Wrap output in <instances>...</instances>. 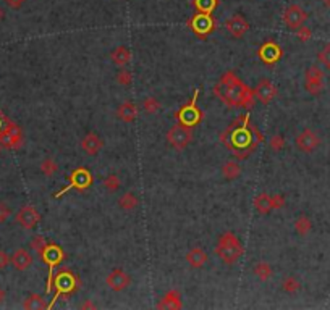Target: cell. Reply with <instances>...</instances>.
I'll return each mask as SVG.
<instances>
[{
  "instance_id": "1",
  "label": "cell",
  "mask_w": 330,
  "mask_h": 310,
  "mask_svg": "<svg viewBox=\"0 0 330 310\" xmlns=\"http://www.w3.org/2000/svg\"><path fill=\"white\" fill-rule=\"evenodd\" d=\"M215 95L228 107H251L254 92L236 78L235 73H225L214 88Z\"/></svg>"
},
{
  "instance_id": "2",
  "label": "cell",
  "mask_w": 330,
  "mask_h": 310,
  "mask_svg": "<svg viewBox=\"0 0 330 310\" xmlns=\"http://www.w3.org/2000/svg\"><path fill=\"white\" fill-rule=\"evenodd\" d=\"M214 252L224 263L233 265L240 260L243 252H245V247H243L241 241L238 239L235 233L228 231V233H224V235L219 238Z\"/></svg>"
},
{
  "instance_id": "3",
  "label": "cell",
  "mask_w": 330,
  "mask_h": 310,
  "mask_svg": "<svg viewBox=\"0 0 330 310\" xmlns=\"http://www.w3.org/2000/svg\"><path fill=\"white\" fill-rule=\"evenodd\" d=\"M193 141V129L191 126H186L183 123H177L167 131V143H169L173 149L183 150L186 149Z\"/></svg>"
},
{
  "instance_id": "4",
  "label": "cell",
  "mask_w": 330,
  "mask_h": 310,
  "mask_svg": "<svg viewBox=\"0 0 330 310\" xmlns=\"http://www.w3.org/2000/svg\"><path fill=\"white\" fill-rule=\"evenodd\" d=\"M324 72L317 65H311L305 72V89L311 95H319L324 91Z\"/></svg>"
},
{
  "instance_id": "5",
  "label": "cell",
  "mask_w": 330,
  "mask_h": 310,
  "mask_svg": "<svg viewBox=\"0 0 330 310\" xmlns=\"http://www.w3.org/2000/svg\"><path fill=\"white\" fill-rule=\"evenodd\" d=\"M295 145L296 149L303 154H312L319 149L321 145V138L314 129H303V131L295 138Z\"/></svg>"
},
{
  "instance_id": "6",
  "label": "cell",
  "mask_w": 330,
  "mask_h": 310,
  "mask_svg": "<svg viewBox=\"0 0 330 310\" xmlns=\"http://www.w3.org/2000/svg\"><path fill=\"white\" fill-rule=\"evenodd\" d=\"M91 184H93V176H91V173L86 170V168H78V170H75L72 175H70V184L67 188H63L62 191H58L55 194V197H60L62 194H65L70 189H79V191H84V189H88Z\"/></svg>"
},
{
  "instance_id": "7",
  "label": "cell",
  "mask_w": 330,
  "mask_h": 310,
  "mask_svg": "<svg viewBox=\"0 0 330 310\" xmlns=\"http://www.w3.org/2000/svg\"><path fill=\"white\" fill-rule=\"evenodd\" d=\"M188 26L191 28L199 37H207L214 31L215 21L209 13H196L188 21Z\"/></svg>"
},
{
  "instance_id": "8",
  "label": "cell",
  "mask_w": 330,
  "mask_h": 310,
  "mask_svg": "<svg viewBox=\"0 0 330 310\" xmlns=\"http://www.w3.org/2000/svg\"><path fill=\"white\" fill-rule=\"evenodd\" d=\"M105 283H107V286H109L110 291L122 292V291H125L129 285H131V278H129V275L127 273V271H123L122 268H113L110 273L107 275Z\"/></svg>"
},
{
  "instance_id": "9",
  "label": "cell",
  "mask_w": 330,
  "mask_h": 310,
  "mask_svg": "<svg viewBox=\"0 0 330 310\" xmlns=\"http://www.w3.org/2000/svg\"><path fill=\"white\" fill-rule=\"evenodd\" d=\"M41 221V214L36 210V207L32 205H25L21 207L20 212L16 214V223L25 228V230H32L37 226V223Z\"/></svg>"
},
{
  "instance_id": "10",
  "label": "cell",
  "mask_w": 330,
  "mask_h": 310,
  "mask_svg": "<svg viewBox=\"0 0 330 310\" xmlns=\"http://www.w3.org/2000/svg\"><path fill=\"white\" fill-rule=\"evenodd\" d=\"M306 20H307V13L300 7V5H296V3L290 5V7L286 8L285 13H283L285 24L288 26L290 29H293V31L301 28V26L305 24Z\"/></svg>"
},
{
  "instance_id": "11",
  "label": "cell",
  "mask_w": 330,
  "mask_h": 310,
  "mask_svg": "<svg viewBox=\"0 0 330 310\" xmlns=\"http://www.w3.org/2000/svg\"><path fill=\"white\" fill-rule=\"evenodd\" d=\"M196 99H198V91L194 92L191 103H188V105L181 108L180 113H177V117L180 118V123L186 124V126H191V128L201 121V112H199L196 107Z\"/></svg>"
},
{
  "instance_id": "12",
  "label": "cell",
  "mask_w": 330,
  "mask_h": 310,
  "mask_svg": "<svg viewBox=\"0 0 330 310\" xmlns=\"http://www.w3.org/2000/svg\"><path fill=\"white\" fill-rule=\"evenodd\" d=\"M225 29L231 37L240 39V37H243L250 31V23H248V20L243 15H233L231 18L225 20Z\"/></svg>"
},
{
  "instance_id": "13",
  "label": "cell",
  "mask_w": 330,
  "mask_h": 310,
  "mask_svg": "<svg viewBox=\"0 0 330 310\" xmlns=\"http://www.w3.org/2000/svg\"><path fill=\"white\" fill-rule=\"evenodd\" d=\"M253 92H254V97L261 103H269L277 95V88H275V84L270 79H261Z\"/></svg>"
},
{
  "instance_id": "14",
  "label": "cell",
  "mask_w": 330,
  "mask_h": 310,
  "mask_svg": "<svg viewBox=\"0 0 330 310\" xmlns=\"http://www.w3.org/2000/svg\"><path fill=\"white\" fill-rule=\"evenodd\" d=\"M104 147V141H102L96 133H88L81 139V149L88 155H97Z\"/></svg>"
},
{
  "instance_id": "15",
  "label": "cell",
  "mask_w": 330,
  "mask_h": 310,
  "mask_svg": "<svg viewBox=\"0 0 330 310\" xmlns=\"http://www.w3.org/2000/svg\"><path fill=\"white\" fill-rule=\"evenodd\" d=\"M259 57L264 63H275L279 62V58L282 57V48H280L275 42H266L259 48Z\"/></svg>"
},
{
  "instance_id": "16",
  "label": "cell",
  "mask_w": 330,
  "mask_h": 310,
  "mask_svg": "<svg viewBox=\"0 0 330 310\" xmlns=\"http://www.w3.org/2000/svg\"><path fill=\"white\" fill-rule=\"evenodd\" d=\"M12 265L15 266V270L25 271L28 270L32 265V255L28 249H16L12 255Z\"/></svg>"
},
{
  "instance_id": "17",
  "label": "cell",
  "mask_w": 330,
  "mask_h": 310,
  "mask_svg": "<svg viewBox=\"0 0 330 310\" xmlns=\"http://www.w3.org/2000/svg\"><path fill=\"white\" fill-rule=\"evenodd\" d=\"M207 260H209V255L205 251H203L201 247H194L186 254V262L191 268H196V270L203 268V266L207 263Z\"/></svg>"
},
{
  "instance_id": "18",
  "label": "cell",
  "mask_w": 330,
  "mask_h": 310,
  "mask_svg": "<svg viewBox=\"0 0 330 310\" xmlns=\"http://www.w3.org/2000/svg\"><path fill=\"white\" fill-rule=\"evenodd\" d=\"M181 307H183L181 294L175 289L167 292V294L160 299V302L157 304V309H167V310H178Z\"/></svg>"
},
{
  "instance_id": "19",
  "label": "cell",
  "mask_w": 330,
  "mask_h": 310,
  "mask_svg": "<svg viewBox=\"0 0 330 310\" xmlns=\"http://www.w3.org/2000/svg\"><path fill=\"white\" fill-rule=\"evenodd\" d=\"M41 257L44 259V262L51 266V270H52L53 266H55L63 259V252H62L60 247L55 246V244H47L46 249L41 254Z\"/></svg>"
},
{
  "instance_id": "20",
  "label": "cell",
  "mask_w": 330,
  "mask_h": 310,
  "mask_svg": "<svg viewBox=\"0 0 330 310\" xmlns=\"http://www.w3.org/2000/svg\"><path fill=\"white\" fill-rule=\"evenodd\" d=\"M75 281H76V278L72 275V273H68V271H60L58 273V276H57V280H55V286H57V296H55V299L58 297V294L60 292H70V291H73L75 289ZM53 299V301H55Z\"/></svg>"
},
{
  "instance_id": "21",
  "label": "cell",
  "mask_w": 330,
  "mask_h": 310,
  "mask_svg": "<svg viewBox=\"0 0 330 310\" xmlns=\"http://www.w3.org/2000/svg\"><path fill=\"white\" fill-rule=\"evenodd\" d=\"M254 209H256L257 214L269 215L270 212L275 210V207H274V195H270L267 192L259 194L257 197L254 199Z\"/></svg>"
},
{
  "instance_id": "22",
  "label": "cell",
  "mask_w": 330,
  "mask_h": 310,
  "mask_svg": "<svg viewBox=\"0 0 330 310\" xmlns=\"http://www.w3.org/2000/svg\"><path fill=\"white\" fill-rule=\"evenodd\" d=\"M117 117L123 123H133L138 117V107L133 102H123L117 110Z\"/></svg>"
},
{
  "instance_id": "23",
  "label": "cell",
  "mask_w": 330,
  "mask_h": 310,
  "mask_svg": "<svg viewBox=\"0 0 330 310\" xmlns=\"http://www.w3.org/2000/svg\"><path fill=\"white\" fill-rule=\"evenodd\" d=\"M110 58L113 63L118 65V67H125V65L131 62V52H129V48L125 46H118L112 50Z\"/></svg>"
},
{
  "instance_id": "24",
  "label": "cell",
  "mask_w": 330,
  "mask_h": 310,
  "mask_svg": "<svg viewBox=\"0 0 330 310\" xmlns=\"http://www.w3.org/2000/svg\"><path fill=\"white\" fill-rule=\"evenodd\" d=\"M241 175V167L240 163L235 160H228L222 165V176H224L227 181H235Z\"/></svg>"
},
{
  "instance_id": "25",
  "label": "cell",
  "mask_w": 330,
  "mask_h": 310,
  "mask_svg": "<svg viewBox=\"0 0 330 310\" xmlns=\"http://www.w3.org/2000/svg\"><path fill=\"white\" fill-rule=\"evenodd\" d=\"M253 273L259 281H267L272 278L274 275V268L270 266L267 262H257L253 266Z\"/></svg>"
},
{
  "instance_id": "26",
  "label": "cell",
  "mask_w": 330,
  "mask_h": 310,
  "mask_svg": "<svg viewBox=\"0 0 330 310\" xmlns=\"http://www.w3.org/2000/svg\"><path fill=\"white\" fill-rule=\"evenodd\" d=\"M23 307L26 310H42V309H49V304L46 302V299L39 294H29L25 299Z\"/></svg>"
},
{
  "instance_id": "27",
  "label": "cell",
  "mask_w": 330,
  "mask_h": 310,
  "mask_svg": "<svg viewBox=\"0 0 330 310\" xmlns=\"http://www.w3.org/2000/svg\"><path fill=\"white\" fill-rule=\"evenodd\" d=\"M139 205V199L133 192H125L118 199V207L125 212H133Z\"/></svg>"
},
{
  "instance_id": "28",
  "label": "cell",
  "mask_w": 330,
  "mask_h": 310,
  "mask_svg": "<svg viewBox=\"0 0 330 310\" xmlns=\"http://www.w3.org/2000/svg\"><path fill=\"white\" fill-rule=\"evenodd\" d=\"M311 230H312V221L309 216L300 215L295 221V231L298 233L300 236H306Z\"/></svg>"
},
{
  "instance_id": "29",
  "label": "cell",
  "mask_w": 330,
  "mask_h": 310,
  "mask_svg": "<svg viewBox=\"0 0 330 310\" xmlns=\"http://www.w3.org/2000/svg\"><path fill=\"white\" fill-rule=\"evenodd\" d=\"M41 171L44 176L51 178L58 171V163L55 162L53 157H46V159L41 162Z\"/></svg>"
},
{
  "instance_id": "30",
  "label": "cell",
  "mask_w": 330,
  "mask_h": 310,
  "mask_svg": "<svg viewBox=\"0 0 330 310\" xmlns=\"http://www.w3.org/2000/svg\"><path fill=\"white\" fill-rule=\"evenodd\" d=\"M301 287V283L298 281V278H295V276H285L282 280V291L286 292V294H295V292H298Z\"/></svg>"
},
{
  "instance_id": "31",
  "label": "cell",
  "mask_w": 330,
  "mask_h": 310,
  "mask_svg": "<svg viewBox=\"0 0 330 310\" xmlns=\"http://www.w3.org/2000/svg\"><path fill=\"white\" fill-rule=\"evenodd\" d=\"M219 5V0H194V7L199 13H212Z\"/></svg>"
},
{
  "instance_id": "32",
  "label": "cell",
  "mask_w": 330,
  "mask_h": 310,
  "mask_svg": "<svg viewBox=\"0 0 330 310\" xmlns=\"http://www.w3.org/2000/svg\"><path fill=\"white\" fill-rule=\"evenodd\" d=\"M102 186H104L109 192H117L118 189L122 188V179L118 178V175H107L102 181Z\"/></svg>"
},
{
  "instance_id": "33",
  "label": "cell",
  "mask_w": 330,
  "mask_h": 310,
  "mask_svg": "<svg viewBox=\"0 0 330 310\" xmlns=\"http://www.w3.org/2000/svg\"><path fill=\"white\" fill-rule=\"evenodd\" d=\"M143 108H144V112H148L149 115H152V113L159 112L160 103H159L157 99H155V97H146L144 102H143Z\"/></svg>"
},
{
  "instance_id": "34",
  "label": "cell",
  "mask_w": 330,
  "mask_h": 310,
  "mask_svg": "<svg viewBox=\"0 0 330 310\" xmlns=\"http://www.w3.org/2000/svg\"><path fill=\"white\" fill-rule=\"evenodd\" d=\"M269 147L274 152H280L285 147V138L282 134H274L272 138L269 139Z\"/></svg>"
},
{
  "instance_id": "35",
  "label": "cell",
  "mask_w": 330,
  "mask_h": 310,
  "mask_svg": "<svg viewBox=\"0 0 330 310\" xmlns=\"http://www.w3.org/2000/svg\"><path fill=\"white\" fill-rule=\"evenodd\" d=\"M317 60H319V63H321L324 68L330 70V44L324 46L322 50L317 53Z\"/></svg>"
},
{
  "instance_id": "36",
  "label": "cell",
  "mask_w": 330,
  "mask_h": 310,
  "mask_svg": "<svg viewBox=\"0 0 330 310\" xmlns=\"http://www.w3.org/2000/svg\"><path fill=\"white\" fill-rule=\"evenodd\" d=\"M46 246H47V241H46V238L44 236H36V238H32V241H31V249L32 251H36L37 254H42V251L46 249Z\"/></svg>"
},
{
  "instance_id": "37",
  "label": "cell",
  "mask_w": 330,
  "mask_h": 310,
  "mask_svg": "<svg viewBox=\"0 0 330 310\" xmlns=\"http://www.w3.org/2000/svg\"><path fill=\"white\" fill-rule=\"evenodd\" d=\"M115 79L120 86H129L133 81V76H131V72H128V70H122V72L117 74Z\"/></svg>"
},
{
  "instance_id": "38",
  "label": "cell",
  "mask_w": 330,
  "mask_h": 310,
  "mask_svg": "<svg viewBox=\"0 0 330 310\" xmlns=\"http://www.w3.org/2000/svg\"><path fill=\"white\" fill-rule=\"evenodd\" d=\"M296 36H298V39H300L301 42H306V41H309V39H311L312 32H311L309 28H306V26L303 24L301 28L296 29Z\"/></svg>"
},
{
  "instance_id": "39",
  "label": "cell",
  "mask_w": 330,
  "mask_h": 310,
  "mask_svg": "<svg viewBox=\"0 0 330 310\" xmlns=\"http://www.w3.org/2000/svg\"><path fill=\"white\" fill-rule=\"evenodd\" d=\"M10 215H12V209H10V205H7L5 202H0V223H5Z\"/></svg>"
},
{
  "instance_id": "40",
  "label": "cell",
  "mask_w": 330,
  "mask_h": 310,
  "mask_svg": "<svg viewBox=\"0 0 330 310\" xmlns=\"http://www.w3.org/2000/svg\"><path fill=\"white\" fill-rule=\"evenodd\" d=\"M10 263H12V257L5 251H0V270L7 268Z\"/></svg>"
},
{
  "instance_id": "41",
  "label": "cell",
  "mask_w": 330,
  "mask_h": 310,
  "mask_svg": "<svg viewBox=\"0 0 330 310\" xmlns=\"http://www.w3.org/2000/svg\"><path fill=\"white\" fill-rule=\"evenodd\" d=\"M283 205H285V197H283V195L274 194V207H275V210H277V209H282Z\"/></svg>"
},
{
  "instance_id": "42",
  "label": "cell",
  "mask_w": 330,
  "mask_h": 310,
  "mask_svg": "<svg viewBox=\"0 0 330 310\" xmlns=\"http://www.w3.org/2000/svg\"><path fill=\"white\" fill-rule=\"evenodd\" d=\"M5 2H7V5L10 8L18 10V8H21V5L25 3V0H5Z\"/></svg>"
},
{
  "instance_id": "43",
  "label": "cell",
  "mask_w": 330,
  "mask_h": 310,
  "mask_svg": "<svg viewBox=\"0 0 330 310\" xmlns=\"http://www.w3.org/2000/svg\"><path fill=\"white\" fill-rule=\"evenodd\" d=\"M81 309H94V304L93 302H84V304H81Z\"/></svg>"
},
{
  "instance_id": "44",
  "label": "cell",
  "mask_w": 330,
  "mask_h": 310,
  "mask_svg": "<svg viewBox=\"0 0 330 310\" xmlns=\"http://www.w3.org/2000/svg\"><path fill=\"white\" fill-rule=\"evenodd\" d=\"M3 299H5V291L2 289V287H0V304L3 302Z\"/></svg>"
},
{
  "instance_id": "45",
  "label": "cell",
  "mask_w": 330,
  "mask_h": 310,
  "mask_svg": "<svg viewBox=\"0 0 330 310\" xmlns=\"http://www.w3.org/2000/svg\"><path fill=\"white\" fill-rule=\"evenodd\" d=\"M324 5H326L327 8H330V0H324Z\"/></svg>"
},
{
  "instance_id": "46",
  "label": "cell",
  "mask_w": 330,
  "mask_h": 310,
  "mask_svg": "<svg viewBox=\"0 0 330 310\" xmlns=\"http://www.w3.org/2000/svg\"><path fill=\"white\" fill-rule=\"evenodd\" d=\"M2 20H3V10L0 8V21H2Z\"/></svg>"
},
{
  "instance_id": "47",
  "label": "cell",
  "mask_w": 330,
  "mask_h": 310,
  "mask_svg": "<svg viewBox=\"0 0 330 310\" xmlns=\"http://www.w3.org/2000/svg\"><path fill=\"white\" fill-rule=\"evenodd\" d=\"M0 150H2V141H0Z\"/></svg>"
}]
</instances>
